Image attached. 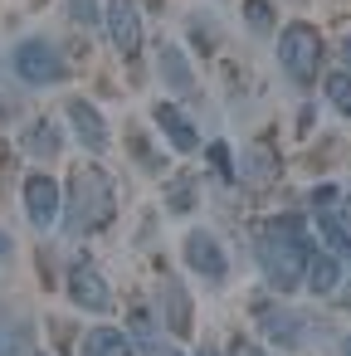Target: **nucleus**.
<instances>
[{"label":"nucleus","mask_w":351,"mask_h":356,"mask_svg":"<svg viewBox=\"0 0 351 356\" xmlns=\"http://www.w3.org/2000/svg\"><path fill=\"white\" fill-rule=\"evenodd\" d=\"M103 20H108L113 44H117L122 54H137V44H142V15H137V6H132V0H108Z\"/></svg>","instance_id":"9d476101"},{"label":"nucleus","mask_w":351,"mask_h":356,"mask_svg":"<svg viewBox=\"0 0 351 356\" xmlns=\"http://www.w3.org/2000/svg\"><path fill=\"white\" fill-rule=\"evenodd\" d=\"M69 298H74L83 312H108V307H113V288H108V278H103L93 264H74V268H69Z\"/></svg>","instance_id":"423d86ee"},{"label":"nucleus","mask_w":351,"mask_h":356,"mask_svg":"<svg viewBox=\"0 0 351 356\" xmlns=\"http://www.w3.org/2000/svg\"><path fill=\"white\" fill-rule=\"evenodd\" d=\"M341 356H351V337H346V341H341Z\"/></svg>","instance_id":"cd10ccee"},{"label":"nucleus","mask_w":351,"mask_h":356,"mask_svg":"<svg viewBox=\"0 0 351 356\" xmlns=\"http://www.w3.org/2000/svg\"><path fill=\"white\" fill-rule=\"evenodd\" d=\"M186 268H195L200 278H225L229 273V259H225V249H220V239L210 229L186 234Z\"/></svg>","instance_id":"6e6552de"},{"label":"nucleus","mask_w":351,"mask_h":356,"mask_svg":"<svg viewBox=\"0 0 351 356\" xmlns=\"http://www.w3.org/2000/svg\"><path fill=\"white\" fill-rule=\"evenodd\" d=\"M278 64H283V74L297 88H307L317 79V69H322V40H317V30L312 25H288L278 35Z\"/></svg>","instance_id":"7ed1b4c3"},{"label":"nucleus","mask_w":351,"mask_h":356,"mask_svg":"<svg viewBox=\"0 0 351 356\" xmlns=\"http://www.w3.org/2000/svg\"><path fill=\"white\" fill-rule=\"evenodd\" d=\"M336 278H341V259H336V254L312 249L307 273H302V288H307V293H317V298H327V293H336Z\"/></svg>","instance_id":"f8f14e48"},{"label":"nucleus","mask_w":351,"mask_h":356,"mask_svg":"<svg viewBox=\"0 0 351 356\" xmlns=\"http://www.w3.org/2000/svg\"><path fill=\"white\" fill-rule=\"evenodd\" d=\"M249 25L254 30H268L273 25V6H268V0H249Z\"/></svg>","instance_id":"4be33fe9"},{"label":"nucleus","mask_w":351,"mask_h":356,"mask_svg":"<svg viewBox=\"0 0 351 356\" xmlns=\"http://www.w3.org/2000/svg\"><path fill=\"white\" fill-rule=\"evenodd\" d=\"M25 147H30L35 156H44V161H49V156L59 152V137H54V122H44V118H40V122H35V127L25 132Z\"/></svg>","instance_id":"f3484780"},{"label":"nucleus","mask_w":351,"mask_h":356,"mask_svg":"<svg viewBox=\"0 0 351 356\" xmlns=\"http://www.w3.org/2000/svg\"><path fill=\"white\" fill-rule=\"evenodd\" d=\"M317 229H322V239H327V249H332L336 259H351V225H346V215L317 210Z\"/></svg>","instance_id":"ddd939ff"},{"label":"nucleus","mask_w":351,"mask_h":356,"mask_svg":"<svg viewBox=\"0 0 351 356\" xmlns=\"http://www.w3.org/2000/svg\"><path fill=\"white\" fill-rule=\"evenodd\" d=\"M166 302H171V332H181L190 322V298H181L176 283H166Z\"/></svg>","instance_id":"412c9836"},{"label":"nucleus","mask_w":351,"mask_h":356,"mask_svg":"<svg viewBox=\"0 0 351 356\" xmlns=\"http://www.w3.org/2000/svg\"><path fill=\"white\" fill-rule=\"evenodd\" d=\"M254 254H259V268L273 288L293 293L307 273V259H312V239L302 229L297 215H278V220H263L259 234H254Z\"/></svg>","instance_id":"f257e3e1"},{"label":"nucleus","mask_w":351,"mask_h":356,"mask_svg":"<svg viewBox=\"0 0 351 356\" xmlns=\"http://www.w3.org/2000/svg\"><path fill=\"white\" fill-rule=\"evenodd\" d=\"M190 200H195V186H190V181H186V186L176 181V186H171V205H176V215H186V210H190Z\"/></svg>","instance_id":"b1692460"},{"label":"nucleus","mask_w":351,"mask_h":356,"mask_svg":"<svg viewBox=\"0 0 351 356\" xmlns=\"http://www.w3.org/2000/svg\"><path fill=\"white\" fill-rule=\"evenodd\" d=\"M152 118H156V127L171 137V147H176V152H200V132H195V122H190L181 108L156 103V113H152Z\"/></svg>","instance_id":"9b49d317"},{"label":"nucleus","mask_w":351,"mask_h":356,"mask_svg":"<svg viewBox=\"0 0 351 356\" xmlns=\"http://www.w3.org/2000/svg\"><path fill=\"white\" fill-rule=\"evenodd\" d=\"M273 166H278V161H273V152H263V147H254V152L244 156V176H249V181H273Z\"/></svg>","instance_id":"6ab92c4d"},{"label":"nucleus","mask_w":351,"mask_h":356,"mask_svg":"<svg viewBox=\"0 0 351 356\" xmlns=\"http://www.w3.org/2000/svg\"><path fill=\"white\" fill-rule=\"evenodd\" d=\"M83 356H132V341L117 327H93L83 337Z\"/></svg>","instance_id":"4468645a"},{"label":"nucleus","mask_w":351,"mask_h":356,"mask_svg":"<svg viewBox=\"0 0 351 356\" xmlns=\"http://www.w3.org/2000/svg\"><path fill=\"white\" fill-rule=\"evenodd\" d=\"M0 356H30L25 332H20V327H10V322H0Z\"/></svg>","instance_id":"aec40b11"},{"label":"nucleus","mask_w":351,"mask_h":356,"mask_svg":"<svg viewBox=\"0 0 351 356\" xmlns=\"http://www.w3.org/2000/svg\"><path fill=\"white\" fill-rule=\"evenodd\" d=\"M10 64H15V79H20V83H30V88L64 83V74H69L64 54H59L49 40H20V44H15V54H10Z\"/></svg>","instance_id":"20e7f679"},{"label":"nucleus","mask_w":351,"mask_h":356,"mask_svg":"<svg viewBox=\"0 0 351 356\" xmlns=\"http://www.w3.org/2000/svg\"><path fill=\"white\" fill-rule=\"evenodd\" d=\"M132 327H137V346H142V356H181L171 341H161V337H156V327H152V317H147V312H137V317H132Z\"/></svg>","instance_id":"2eb2a0df"},{"label":"nucleus","mask_w":351,"mask_h":356,"mask_svg":"<svg viewBox=\"0 0 351 356\" xmlns=\"http://www.w3.org/2000/svg\"><path fill=\"white\" fill-rule=\"evenodd\" d=\"M59 210H64V191H59V181L44 176V171L25 176V215H30V225H35V229H49V225L59 220Z\"/></svg>","instance_id":"39448f33"},{"label":"nucleus","mask_w":351,"mask_h":356,"mask_svg":"<svg viewBox=\"0 0 351 356\" xmlns=\"http://www.w3.org/2000/svg\"><path fill=\"white\" fill-rule=\"evenodd\" d=\"M69 15H74L79 25H93V20H98V0H69Z\"/></svg>","instance_id":"5701e85b"},{"label":"nucleus","mask_w":351,"mask_h":356,"mask_svg":"<svg viewBox=\"0 0 351 356\" xmlns=\"http://www.w3.org/2000/svg\"><path fill=\"white\" fill-rule=\"evenodd\" d=\"M113 220V181L98 166H83L69 181V229L74 234H93Z\"/></svg>","instance_id":"f03ea898"},{"label":"nucleus","mask_w":351,"mask_h":356,"mask_svg":"<svg viewBox=\"0 0 351 356\" xmlns=\"http://www.w3.org/2000/svg\"><path fill=\"white\" fill-rule=\"evenodd\" d=\"M341 64H346V69H351V35H346V40H341Z\"/></svg>","instance_id":"a878e982"},{"label":"nucleus","mask_w":351,"mask_h":356,"mask_svg":"<svg viewBox=\"0 0 351 356\" xmlns=\"http://www.w3.org/2000/svg\"><path fill=\"white\" fill-rule=\"evenodd\" d=\"M64 118H69V127H74L79 147H88V152H103V147H108V122H103V113H98L93 103H83V98H69Z\"/></svg>","instance_id":"1a4fd4ad"},{"label":"nucleus","mask_w":351,"mask_h":356,"mask_svg":"<svg viewBox=\"0 0 351 356\" xmlns=\"http://www.w3.org/2000/svg\"><path fill=\"white\" fill-rule=\"evenodd\" d=\"M6 254H10V234H6V229H0V259H6Z\"/></svg>","instance_id":"bb28decb"},{"label":"nucleus","mask_w":351,"mask_h":356,"mask_svg":"<svg viewBox=\"0 0 351 356\" xmlns=\"http://www.w3.org/2000/svg\"><path fill=\"white\" fill-rule=\"evenodd\" d=\"M229 356H263V351H259L254 341H234V351H229Z\"/></svg>","instance_id":"393cba45"},{"label":"nucleus","mask_w":351,"mask_h":356,"mask_svg":"<svg viewBox=\"0 0 351 356\" xmlns=\"http://www.w3.org/2000/svg\"><path fill=\"white\" fill-rule=\"evenodd\" d=\"M327 103H332L341 118H351V69H341V74L327 79Z\"/></svg>","instance_id":"a211bd4d"},{"label":"nucleus","mask_w":351,"mask_h":356,"mask_svg":"<svg viewBox=\"0 0 351 356\" xmlns=\"http://www.w3.org/2000/svg\"><path fill=\"white\" fill-rule=\"evenodd\" d=\"M259 327H263V337L278 341L283 351H297V346L307 341V322H302L297 312L278 307V302H259Z\"/></svg>","instance_id":"0eeeda50"},{"label":"nucleus","mask_w":351,"mask_h":356,"mask_svg":"<svg viewBox=\"0 0 351 356\" xmlns=\"http://www.w3.org/2000/svg\"><path fill=\"white\" fill-rule=\"evenodd\" d=\"M161 74H166V83H171L176 93H190V88H195V79H190V69L181 64V49H176V44L161 49Z\"/></svg>","instance_id":"dca6fc26"},{"label":"nucleus","mask_w":351,"mask_h":356,"mask_svg":"<svg viewBox=\"0 0 351 356\" xmlns=\"http://www.w3.org/2000/svg\"><path fill=\"white\" fill-rule=\"evenodd\" d=\"M341 215H346V225H351V195H346V210H341Z\"/></svg>","instance_id":"c85d7f7f"}]
</instances>
